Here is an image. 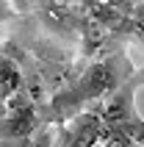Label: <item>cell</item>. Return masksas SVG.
<instances>
[{"label": "cell", "mask_w": 144, "mask_h": 147, "mask_svg": "<svg viewBox=\"0 0 144 147\" xmlns=\"http://www.w3.org/2000/svg\"><path fill=\"white\" fill-rule=\"evenodd\" d=\"M94 147H136V144H133L128 136H122V133H114L111 139L100 142V144H94Z\"/></svg>", "instance_id": "cell-6"}, {"label": "cell", "mask_w": 144, "mask_h": 147, "mask_svg": "<svg viewBox=\"0 0 144 147\" xmlns=\"http://www.w3.org/2000/svg\"><path fill=\"white\" fill-rule=\"evenodd\" d=\"M130 72H133V64H130V58L125 56L122 47H116L114 53H105V58L89 64L75 81H69V86L58 89L47 106L39 108V128L42 125H61L69 117H75L78 111L100 103Z\"/></svg>", "instance_id": "cell-1"}, {"label": "cell", "mask_w": 144, "mask_h": 147, "mask_svg": "<svg viewBox=\"0 0 144 147\" xmlns=\"http://www.w3.org/2000/svg\"><path fill=\"white\" fill-rule=\"evenodd\" d=\"M22 147H53V133L47 131V125H42L39 131H33Z\"/></svg>", "instance_id": "cell-5"}, {"label": "cell", "mask_w": 144, "mask_h": 147, "mask_svg": "<svg viewBox=\"0 0 144 147\" xmlns=\"http://www.w3.org/2000/svg\"><path fill=\"white\" fill-rule=\"evenodd\" d=\"M105 139V125L94 108H83L58 125L53 147H94Z\"/></svg>", "instance_id": "cell-2"}, {"label": "cell", "mask_w": 144, "mask_h": 147, "mask_svg": "<svg viewBox=\"0 0 144 147\" xmlns=\"http://www.w3.org/2000/svg\"><path fill=\"white\" fill-rule=\"evenodd\" d=\"M114 133H122V136H128L133 144L144 147V117H139V111H130L119 125L105 128V139H111ZM105 139H103V142H105Z\"/></svg>", "instance_id": "cell-3"}, {"label": "cell", "mask_w": 144, "mask_h": 147, "mask_svg": "<svg viewBox=\"0 0 144 147\" xmlns=\"http://www.w3.org/2000/svg\"><path fill=\"white\" fill-rule=\"evenodd\" d=\"M20 86H22V75H20L17 64L11 58L0 56V100H8Z\"/></svg>", "instance_id": "cell-4"}, {"label": "cell", "mask_w": 144, "mask_h": 147, "mask_svg": "<svg viewBox=\"0 0 144 147\" xmlns=\"http://www.w3.org/2000/svg\"><path fill=\"white\" fill-rule=\"evenodd\" d=\"M136 147H139V144H136Z\"/></svg>", "instance_id": "cell-7"}]
</instances>
